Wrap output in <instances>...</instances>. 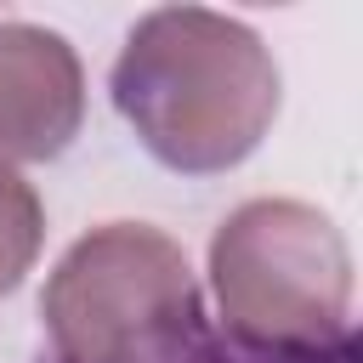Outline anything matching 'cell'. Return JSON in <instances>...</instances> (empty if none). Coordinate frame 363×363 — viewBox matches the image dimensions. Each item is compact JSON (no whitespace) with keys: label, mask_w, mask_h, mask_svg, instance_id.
<instances>
[{"label":"cell","mask_w":363,"mask_h":363,"mask_svg":"<svg viewBox=\"0 0 363 363\" xmlns=\"http://www.w3.org/2000/svg\"><path fill=\"white\" fill-rule=\"evenodd\" d=\"M113 108L136 142L182 176L250 159L278 113V62L261 34L210 6L147 11L113 62Z\"/></svg>","instance_id":"cell-1"},{"label":"cell","mask_w":363,"mask_h":363,"mask_svg":"<svg viewBox=\"0 0 363 363\" xmlns=\"http://www.w3.org/2000/svg\"><path fill=\"white\" fill-rule=\"evenodd\" d=\"M40 318L57 363H182L199 335V284L170 233L102 221L51 267Z\"/></svg>","instance_id":"cell-2"},{"label":"cell","mask_w":363,"mask_h":363,"mask_svg":"<svg viewBox=\"0 0 363 363\" xmlns=\"http://www.w3.org/2000/svg\"><path fill=\"white\" fill-rule=\"evenodd\" d=\"M210 284L227 329L267 352L329 346L352 306V250L301 199H250L210 238Z\"/></svg>","instance_id":"cell-3"},{"label":"cell","mask_w":363,"mask_h":363,"mask_svg":"<svg viewBox=\"0 0 363 363\" xmlns=\"http://www.w3.org/2000/svg\"><path fill=\"white\" fill-rule=\"evenodd\" d=\"M85 119V68L40 23H0V164L57 159Z\"/></svg>","instance_id":"cell-4"},{"label":"cell","mask_w":363,"mask_h":363,"mask_svg":"<svg viewBox=\"0 0 363 363\" xmlns=\"http://www.w3.org/2000/svg\"><path fill=\"white\" fill-rule=\"evenodd\" d=\"M40 238H45V210H40V193L0 164V295H11L23 284V272L34 267L40 255Z\"/></svg>","instance_id":"cell-5"}]
</instances>
